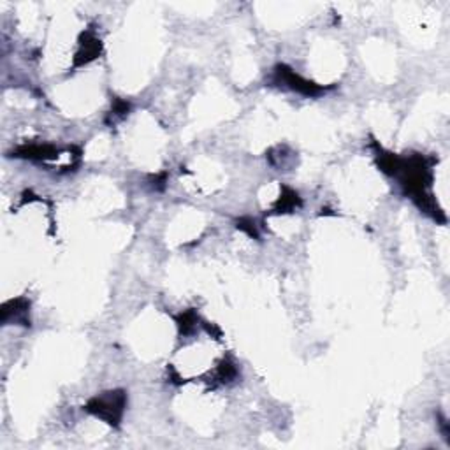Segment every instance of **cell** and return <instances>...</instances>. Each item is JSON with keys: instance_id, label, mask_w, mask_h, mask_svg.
I'll list each match as a JSON object with an SVG mask.
<instances>
[{"instance_id": "obj_1", "label": "cell", "mask_w": 450, "mask_h": 450, "mask_svg": "<svg viewBox=\"0 0 450 450\" xmlns=\"http://www.w3.org/2000/svg\"><path fill=\"white\" fill-rule=\"evenodd\" d=\"M437 162V157H427L422 153H410L405 157L401 155L394 178L399 179L405 196L410 197L422 213H426L438 224H447V217L433 194V167Z\"/></svg>"}, {"instance_id": "obj_2", "label": "cell", "mask_w": 450, "mask_h": 450, "mask_svg": "<svg viewBox=\"0 0 450 450\" xmlns=\"http://www.w3.org/2000/svg\"><path fill=\"white\" fill-rule=\"evenodd\" d=\"M127 401L129 396L125 389H113L90 398L85 405V412L104 420L107 426L120 427Z\"/></svg>"}, {"instance_id": "obj_3", "label": "cell", "mask_w": 450, "mask_h": 450, "mask_svg": "<svg viewBox=\"0 0 450 450\" xmlns=\"http://www.w3.org/2000/svg\"><path fill=\"white\" fill-rule=\"evenodd\" d=\"M271 83L280 86H285V88L292 90V92L300 93L304 97H319L324 95L327 90H331L333 86H322L319 83L312 81V79L302 78L301 74H297L292 67H289L287 64H278L275 66L271 74Z\"/></svg>"}, {"instance_id": "obj_4", "label": "cell", "mask_w": 450, "mask_h": 450, "mask_svg": "<svg viewBox=\"0 0 450 450\" xmlns=\"http://www.w3.org/2000/svg\"><path fill=\"white\" fill-rule=\"evenodd\" d=\"M102 55V41L97 37L95 32L92 28H86L79 34L78 39V52L74 55L73 69H79V67L88 66L90 62L97 60Z\"/></svg>"}, {"instance_id": "obj_5", "label": "cell", "mask_w": 450, "mask_h": 450, "mask_svg": "<svg viewBox=\"0 0 450 450\" xmlns=\"http://www.w3.org/2000/svg\"><path fill=\"white\" fill-rule=\"evenodd\" d=\"M0 320L4 326L9 322L20 324V326L30 327V301L27 297H16V300H9L2 304L0 308Z\"/></svg>"}, {"instance_id": "obj_6", "label": "cell", "mask_w": 450, "mask_h": 450, "mask_svg": "<svg viewBox=\"0 0 450 450\" xmlns=\"http://www.w3.org/2000/svg\"><path fill=\"white\" fill-rule=\"evenodd\" d=\"M59 148L49 143H30V145H23L11 151V157L32 162H48L59 157Z\"/></svg>"}, {"instance_id": "obj_7", "label": "cell", "mask_w": 450, "mask_h": 450, "mask_svg": "<svg viewBox=\"0 0 450 450\" xmlns=\"http://www.w3.org/2000/svg\"><path fill=\"white\" fill-rule=\"evenodd\" d=\"M302 206V199L300 192H296L294 189L287 185H280V197L276 199V203L273 204V215H287L294 213L296 210H300Z\"/></svg>"}, {"instance_id": "obj_8", "label": "cell", "mask_w": 450, "mask_h": 450, "mask_svg": "<svg viewBox=\"0 0 450 450\" xmlns=\"http://www.w3.org/2000/svg\"><path fill=\"white\" fill-rule=\"evenodd\" d=\"M174 322L176 326H178V333L179 336H189V334H192L194 331L197 329V322H199V315H197V312L194 308H189L185 309V312H182L179 315L174 316Z\"/></svg>"}, {"instance_id": "obj_9", "label": "cell", "mask_w": 450, "mask_h": 450, "mask_svg": "<svg viewBox=\"0 0 450 450\" xmlns=\"http://www.w3.org/2000/svg\"><path fill=\"white\" fill-rule=\"evenodd\" d=\"M237 375H239L237 373V366L230 359H222L220 365L217 366V372H215V380L224 385L236 380Z\"/></svg>"}, {"instance_id": "obj_10", "label": "cell", "mask_w": 450, "mask_h": 450, "mask_svg": "<svg viewBox=\"0 0 450 450\" xmlns=\"http://www.w3.org/2000/svg\"><path fill=\"white\" fill-rule=\"evenodd\" d=\"M236 229L241 230V232H244L247 236L254 237V239H259V229H257V224H255L254 218H250V217L237 218Z\"/></svg>"}, {"instance_id": "obj_11", "label": "cell", "mask_w": 450, "mask_h": 450, "mask_svg": "<svg viewBox=\"0 0 450 450\" xmlns=\"http://www.w3.org/2000/svg\"><path fill=\"white\" fill-rule=\"evenodd\" d=\"M131 111V102L129 100L120 99V97H113V106H111V114H113L117 120L125 118Z\"/></svg>"}, {"instance_id": "obj_12", "label": "cell", "mask_w": 450, "mask_h": 450, "mask_svg": "<svg viewBox=\"0 0 450 450\" xmlns=\"http://www.w3.org/2000/svg\"><path fill=\"white\" fill-rule=\"evenodd\" d=\"M165 183H167V172H160V174H151L150 176V186L155 192H162L165 189Z\"/></svg>"}, {"instance_id": "obj_13", "label": "cell", "mask_w": 450, "mask_h": 450, "mask_svg": "<svg viewBox=\"0 0 450 450\" xmlns=\"http://www.w3.org/2000/svg\"><path fill=\"white\" fill-rule=\"evenodd\" d=\"M201 326L204 327V331H206L208 334H210L211 338H215V340H220L222 338V329L220 327H217L215 324H208V322H203Z\"/></svg>"}]
</instances>
